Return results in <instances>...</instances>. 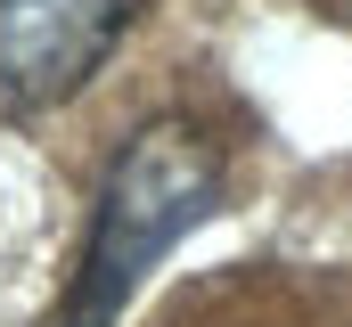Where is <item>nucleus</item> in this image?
<instances>
[{
  "label": "nucleus",
  "mask_w": 352,
  "mask_h": 327,
  "mask_svg": "<svg viewBox=\"0 0 352 327\" xmlns=\"http://www.w3.org/2000/svg\"><path fill=\"white\" fill-rule=\"evenodd\" d=\"M140 0H0V115L74 98L123 41Z\"/></svg>",
  "instance_id": "obj_2"
},
{
  "label": "nucleus",
  "mask_w": 352,
  "mask_h": 327,
  "mask_svg": "<svg viewBox=\"0 0 352 327\" xmlns=\"http://www.w3.org/2000/svg\"><path fill=\"white\" fill-rule=\"evenodd\" d=\"M213 188H221V156L197 123H148L140 139H123L107 196H98V229H90V262L74 278L66 327H115L131 286L148 278V262L173 253L213 213Z\"/></svg>",
  "instance_id": "obj_1"
}]
</instances>
